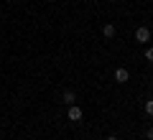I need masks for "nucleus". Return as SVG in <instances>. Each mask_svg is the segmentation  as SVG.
I'll return each mask as SVG.
<instances>
[{
  "instance_id": "f257e3e1",
  "label": "nucleus",
  "mask_w": 153,
  "mask_h": 140,
  "mask_svg": "<svg viewBox=\"0 0 153 140\" xmlns=\"http://www.w3.org/2000/svg\"><path fill=\"white\" fill-rule=\"evenodd\" d=\"M66 117H69V122H79V120L84 117V112H82V107H79V104H69Z\"/></svg>"
},
{
  "instance_id": "f03ea898",
  "label": "nucleus",
  "mask_w": 153,
  "mask_h": 140,
  "mask_svg": "<svg viewBox=\"0 0 153 140\" xmlns=\"http://www.w3.org/2000/svg\"><path fill=\"white\" fill-rule=\"evenodd\" d=\"M135 41H138V43H148V41H151V28H148V26H140V28L135 31Z\"/></svg>"
},
{
  "instance_id": "7ed1b4c3",
  "label": "nucleus",
  "mask_w": 153,
  "mask_h": 140,
  "mask_svg": "<svg viewBox=\"0 0 153 140\" xmlns=\"http://www.w3.org/2000/svg\"><path fill=\"white\" fill-rule=\"evenodd\" d=\"M128 79H130V71H128L125 66H120V69H115V81H117V84H125Z\"/></svg>"
},
{
  "instance_id": "20e7f679",
  "label": "nucleus",
  "mask_w": 153,
  "mask_h": 140,
  "mask_svg": "<svg viewBox=\"0 0 153 140\" xmlns=\"http://www.w3.org/2000/svg\"><path fill=\"white\" fill-rule=\"evenodd\" d=\"M115 33H117V28H115L112 23H105V26H102V36L107 38V41H110V38H115Z\"/></svg>"
},
{
  "instance_id": "39448f33",
  "label": "nucleus",
  "mask_w": 153,
  "mask_h": 140,
  "mask_svg": "<svg viewBox=\"0 0 153 140\" xmlns=\"http://www.w3.org/2000/svg\"><path fill=\"white\" fill-rule=\"evenodd\" d=\"M64 102H66V104H74V102H76V92H74V89H66V92H64Z\"/></svg>"
},
{
  "instance_id": "423d86ee",
  "label": "nucleus",
  "mask_w": 153,
  "mask_h": 140,
  "mask_svg": "<svg viewBox=\"0 0 153 140\" xmlns=\"http://www.w3.org/2000/svg\"><path fill=\"white\" fill-rule=\"evenodd\" d=\"M143 110H146V115H148V117H153V99H148V102L143 104Z\"/></svg>"
},
{
  "instance_id": "0eeeda50",
  "label": "nucleus",
  "mask_w": 153,
  "mask_h": 140,
  "mask_svg": "<svg viewBox=\"0 0 153 140\" xmlns=\"http://www.w3.org/2000/svg\"><path fill=\"white\" fill-rule=\"evenodd\" d=\"M146 61H151V64H153V46H148V49H146Z\"/></svg>"
},
{
  "instance_id": "6e6552de",
  "label": "nucleus",
  "mask_w": 153,
  "mask_h": 140,
  "mask_svg": "<svg viewBox=\"0 0 153 140\" xmlns=\"http://www.w3.org/2000/svg\"><path fill=\"white\" fill-rule=\"evenodd\" d=\"M146 140H153V127H148V130H146Z\"/></svg>"
},
{
  "instance_id": "1a4fd4ad",
  "label": "nucleus",
  "mask_w": 153,
  "mask_h": 140,
  "mask_svg": "<svg viewBox=\"0 0 153 140\" xmlns=\"http://www.w3.org/2000/svg\"><path fill=\"white\" fill-rule=\"evenodd\" d=\"M105 140H117V138H115V135H107V138H105Z\"/></svg>"
}]
</instances>
